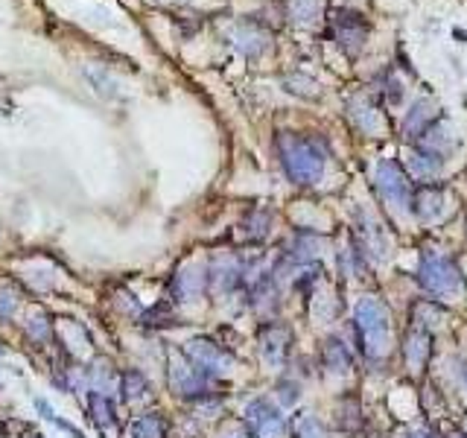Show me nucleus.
Masks as SVG:
<instances>
[{"instance_id": "7", "label": "nucleus", "mask_w": 467, "mask_h": 438, "mask_svg": "<svg viewBox=\"0 0 467 438\" xmlns=\"http://www.w3.org/2000/svg\"><path fill=\"white\" fill-rule=\"evenodd\" d=\"M246 418L251 423L254 435L260 438H280L284 435V415L278 412V409L269 403V401H254L248 409H246Z\"/></svg>"}, {"instance_id": "13", "label": "nucleus", "mask_w": 467, "mask_h": 438, "mask_svg": "<svg viewBox=\"0 0 467 438\" xmlns=\"http://www.w3.org/2000/svg\"><path fill=\"white\" fill-rule=\"evenodd\" d=\"M321 360L333 374L350 371V354H348L342 339H328V342H324V351H321Z\"/></svg>"}, {"instance_id": "15", "label": "nucleus", "mask_w": 467, "mask_h": 438, "mask_svg": "<svg viewBox=\"0 0 467 438\" xmlns=\"http://www.w3.org/2000/svg\"><path fill=\"white\" fill-rule=\"evenodd\" d=\"M412 173L415 176H435L438 169L444 167V155L441 152H435V149H423V146H418L415 152H412Z\"/></svg>"}, {"instance_id": "23", "label": "nucleus", "mask_w": 467, "mask_h": 438, "mask_svg": "<svg viewBox=\"0 0 467 438\" xmlns=\"http://www.w3.org/2000/svg\"><path fill=\"white\" fill-rule=\"evenodd\" d=\"M295 438H328V432H324V427L313 418V415H304L298 423H295Z\"/></svg>"}, {"instance_id": "16", "label": "nucleus", "mask_w": 467, "mask_h": 438, "mask_svg": "<svg viewBox=\"0 0 467 438\" xmlns=\"http://www.w3.org/2000/svg\"><path fill=\"white\" fill-rule=\"evenodd\" d=\"M167 435V421L158 412H146L132 423V438H164Z\"/></svg>"}, {"instance_id": "2", "label": "nucleus", "mask_w": 467, "mask_h": 438, "mask_svg": "<svg viewBox=\"0 0 467 438\" xmlns=\"http://www.w3.org/2000/svg\"><path fill=\"white\" fill-rule=\"evenodd\" d=\"M357 328L362 339V354L380 360L389 354V339H391V316L383 301L362 298L357 304Z\"/></svg>"}, {"instance_id": "19", "label": "nucleus", "mask_w": 467, "mask_h": 438, "mask_svg": "<svg viewBox=\"0 0 467 438\" xmlns=\"http://www.w3.org/2000/svg\"><path fill=\"white\" fill-rule=\"evenodd\" d=\"M287 6L295 24H309L319 15V0H287Z\"/></svg>"}, {"instance_id": "28", "label": "nucleus", "mask_w": 467, "mask_h": 438, "mask_svg": "<svg viewBox=\"0 0 467 438\" xmlns=\"http://www.w3.org/2000/svg\"><path fill=\"white\" fill-rule=\"evenodd\" d=\"M409 438H427V435H421V432H415V435H409Z\"/></svg>"}, {"instance_id": "8", "label": "nucleus", "mask_w": 467, "mask_h": 438, "mask_svg": "<svg viewBox=\"0 0 467 438\" xmlns=\"http://www.w3.org/2000/svg\"><path fill=\"white\" fill-rule=\"evenodd\" d=\"M169 383H173V389L178 394H199V391H205L207 374L196 369L190 360L176 357V362L169 365Z\"/></svg>"}, {"instance_id": "6", "label": "nucleus", "mask_w": 467, "mask_h": 438, "mask_svg": "<svg viewBox=\"0 0 467 438\" xmlns=\"http://www.w3.org/2000/svg\"><path fill=\"white\" fill-rule=\"evenodd\" d=\"M365 35H368V24L359 12L345 9V12L336 15V38H339V47H342L345 53L357 56L365 44Z\"/></svg>"}, {"instance_id": "17", "label": "nucleus", "mask_w": 467, "mask_h": 438, "mask_svg": "<svg viewBox=\"0 0 467 438\" xmlns=\"http://www.w3.org/2000/svg\"><path fill=\"white\" fill-rule=\"evenodd\" d=\"M350 117L357 120V126L365 132V135H374V132H380V117H377V111L368 106L365 100H350Z\"/></svg>"}, {"instance_id": "26", "label": "nucleus", "mask_w": 467, "mask_h": 438, "mask_svg": "<svg viewBox=\"0 0 467 438\" xmlns=\"http://www.w3.org/2000/svg\"><path fill=\"white\" fill-rule=\"evenodd\" d=\"M15 313V298H12V292L0 295V316H12Z\"/></svg>"}, {"instance_id": "27", "label": "nucleus", "mask_w": 467, "mask_h": 438, "mask_svg": "<svg viewBox=\"0 0 467 438\" xmlns=\"http://www.w3.org/2000/svg\"><path fill=\"white\" fill-rule=\"evenodd\" d=\"M450 438H464V435H461V432H452V435H450Z\"/></svg>"}, {"instance_id": "1", "label": "nucleus", "mask_w": 467, "mask_h": 438, "mask_svg": "<svg viewBox=\"0 0 467 438\" xmlns=\"http://www.w3.org/2000/svg\"><path fill=\"white\" fill-rule=\"evenodd\" d=\"M280 164H284L287 176L295 185H316L324 173V152L319 149L316 140H307L298 135L284 132L278 137Z\"/></svg>"}, {"instance_id": "18", "label": "nucleus", "mask_w": 467, "mask_h": 438, "mask_svg": "<svg viewBox=\"0 0 467 438\" xmlns=\"http://www.w3.org/2000/svg\"><path fill=\"white\" fill-rule=\"evenodd\" d=\"M120 389H123V398L126 401H137V398H144V394L149 391V383H146V377L140 374V371H126L120 377Z\"/></svg>"}, {"instance_id": "25", "label": "nucleus", "mask_w": 467, "mask_h": 438, "mask_svg": "<svg viewBox=\"0 0 467 438\" xmlns=\"http://www.w3.org/2000/svg\"><path fill=\"white\" fill-rule=\"evenodd\" d=\"M278 391H280V401H284L287 406L298 401V386H295V383H280Z\"/></svg>"}, {"instance_id": "4", "label": "nucleus", "mask_w": 467, "mask_h": 438, "mask_svg": "<svg viewBox=\"0 0 467 438\" xmlns=\"http://www.w3.org/2000/svg\"><path fill=\"white\" fill-rule=\"evenodd\" d=\"M377 190L389 205H398V208L409 205V199H412V181L406 178L400 164L391 158H383L377 167Z\"/></svg>"}, {"instance_id": "20", "label": "nucleus", "mask_w": 467, "mask_h": 438, "mask_svg": "<svg viewBox=\"0 0 467 438\" xmlns=\"http://www.w3.org/2000/svg\"><path fill=\"white\" fill-rule=\"evenodd\" d=\"M205 287V275H178L176 278V295L181 301H190L193 295H199Z\"/></svg>"}, {"instance_id": "3", "label": "nucleus", "mask_w": 467, "mask_h": 438, "mask_svg": "<svg viewBox=\"0 0 467 438\" xmlns=\"http://www.w3.org/2000/svg\"><path fill=\"white\" fill-rule=\"evenodd\" d=\"M421 284L438 298H456L461 292V272L441 254H427L421 263Z\"/></svg>"}, {"instance_id": "9", "label": "nucleus", "mask_w": 467, "mask_h": 438, "mask_svg": "<svg viewBox=\"0 0 467 438\" xmlns=\"http://www.w3.org/2000/svg\"><path fill=\"white\" fill-rule=\"evenodd\" d=\"M289 342H292V333H289V328H284V324H266L263 333H260V351L272 365H280L287 360Z\"/></svg>"}, {"instance_id": "14", "label": "nucleus", "mask_w": 467, "mask_h": 438, "mask_svg": "<svg viewBox=\"0 0 467 438\" xmlns=\"http://www.w3.org/2000/svg\"><path fill=\"white\" fill-rule=\"evenodd\" d=\"M441 319H444V310L438 307L435 301H415V307H412V321H415V328L418 330H435L438 324H441Z\"/></svg>"}, {"instance_id": "29", "label": "nucleus", "mask_w": 467, "mask_h": 438, "mask_svg": "<svg viewBox=\"0 0 467 438\" xmlns=\"http://www.w3.org/2000/svg\"><path fill=\"white\" fill-rule=\"evenodd\" d=\"M464 430H467V423H464Z\"/></svg>"}, {"instance_id": "21", "label": "nucleus", "mask_w": 467, "mask_h": 438, "mask_svg": "<svg viewBox=\"0 0 467 438\" xmlns=\"http://www.w3.org/2000/svg\"><path fill=\"white\" fill-rule=\"evenodd\" d=\"M91 412H94L96 427H108V423H114V406H111V401L100 391L91 398Z\"/></svg>"}, {"instance_id": "10", "label": "nucleus", "mask_w": 467, "mask_h": 438, "mask_svg": "<svg viewBox=\"0 0 467 438\" xmlns=\"http://www.w3.org/2000/svg\"><path fill=\"white\" fill-rule=\"evenodd\" d=\"M409 205H412L415 217H421V219H432L438 210H441V187H438L435 181L418 185V187L412 190V199H409Z\"/></svg>"}, {"instance_id": "22", "label": "nucleus", "mask_w": 467, "mask_h": 438, "mask_svg": "<svg viewBox=\"0 0 467 438\" xmlns=\"http://www.w3.org/2000/svg\"><path fill=\"white\" fill-rule=\"evenodd\" d=\"M234 38H237V47L243 50V53H248V56H257L266 47V35L251 33V30H246V26H243V30H237Z\"/></svg>"}, {"instance_id": "12", "label": "nucleus", "mask_w": 467, "mask_h": 438, "mask_svg": "<svg viewBox=\"0 0 467 438\" xmlns=\"http://www.w3.org/2000/svg\"><path fill=\"white\" fill-rule=\"evenodd\" d=\"M432 120H435L432 103H430V100H418V103L412 106V111L406 115V120H403V135L418 140L423 132H427V126H430Z\"/></svg>"}, {"instance_id": "24", "label": "nucleus", "mask_w": 467, "mask_h": 438, "mask_svg": "<svg viewBox=\"0 0 467 438\" xmlns=\"http://www.w3.org/2000/svg\"><path fill=\"white\" fill-rule=\"evenodd\" d=\"M307 88H316V82L313 79H304V76H289L287 79V91L298 94V96H316V94H309Z\"/></svg>"}, {"instance_id": "11", "label": "nucleus", "mask_w": 467, "mask_h": 438, "mask_svg": "<svg viewBox=\"0 0 467 438\" xmlns=\"http://www.w3.org/2000/svg\"><path fill=\"white\" fill-rule=\"evenodd\" d=\"M430 354H432L430 333L412 328L409 336H406V362H409V369H423V365L430 362Z\"/></svg>"}, {"instance_id": "5", "label": "nucleus", "mask_w": 467, "mask_h": 438, "mask_svg": "<svg viewBox=\"0 0 467 438\" xmlns=\"http://www.w3.org/2000/svg\"><path fill=\"white\" fill-rule=\"evenodd\" d=\"M184 357H187L196 369L205 374H216V371H228L231 369V357L214 342L207 339H193V342L184 348Z\"/></svg>"}]
</instances>
